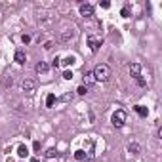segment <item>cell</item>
I'll list each match as a JSON object with an SVG mask.
<instances>
[{"label":"cell","instance_id":"cell-18","mask_svg":"<svg viewBox=\"0 0 162 162\" xmlns=\"http://www.w3.org/2000/svg\"><path fill=\"white\" fill-rule=\"evenodd\" d=\"M21 42H23V44H29V42H31V36H29V34H23V36H21Z\"/></svg>","mask_w":162,"mask_h":162},{"label":"cell","instance_id":"cell-14","mask_svg":"<svg viewBox=\"0 0 162 162\" xmlns=\"http://www.w3.org/2000/svg\"><path fill=\"white\" fill-rule=\"evenodd\" d=\"M74 158H76V160H86V151L78 149V151L74 153Z\"/></svg>","mask_w":162,"mask_h":162},{"label":"cell","instance_id":"cell-10","mask_svg":"<svg viewBox=\"0 0 162 162\" xmlns=\"http://www.w3.org/2000/svg\"><path fill=\"white\" fill-rule=\"evenodd\" d=\"M95 82V78H94V73H86V74H84V86H91V84H94Z\"/></svg>","mask_w":162,"mask_h":162},{"label":"cell","instance_id":"cell-1","mask_svg":"<svg viewBox=\"0 0 162 162\" xmlns=\"http://www.w3.org/2000/svg\"><path fill=\"white\" fill-rule=\"evenodd\" d=\"M91 73H94V78H95V80L107 82L109 76H111V67L107 65V63H99V65H95V69H94Z\"/></svg>","mask_w":162,"mask_h":162},{"label":"cell","instance_id":"cell-23","mask_svg":"<svg viewBox=\"0 0 162 162\" xmlns=\"http://www.w3.org/2000/svg\"><path fill=\"white\" fill-rule=\"evenodd\" d=\"M99 6H101V8H105V10L111 8V4H109V2H99Z\"/></svg>","mask_w":162,"mask_h":162},{"label":"cell","instance_id":"cell-16","mask_svg":"<svg viewBox=\"0 0 162 162\" xmlns=\"http://www.w3.org/2000/svg\"><path fill=\"white\" fill-rule=\"evenodd\" d=\"M88 91H90V88H88V86H84V84H82V86H78V90H76V94H78V95H86Z\"/></svg>","mask_w":162,"mask_h":162},{"label":"cell","instance_id":"cell-4","mask_svg":"<svg viewBox=\"0 0 162 162\" xmlns=\"http://www.w3.org/2000/svg\"><path fill=\"white\" fill-rule=\"evenodd\" d=\"M34 88H36V80L34 78H25L23 82H21V90L23 91H33Z\"/></svg>","mask_w":162,"mask_h":162},{"label":"cell","instance_id":"cell-5","mask_svg":"<svg viewBox=\"0 0 162 162\" xmlns=\"http://www.w3.org/2000/svg\"><path fill=\"white\" fill-rule=\"evenodd\" d=\"M88 46H90V50L95 53L97 50H99V46H101V40H97L95 36H88Z\"/></svg>","mask_w":162,"mask_h":162},{"label":"cell","instance_id":"cell-3","mask_svg":"<svg viewBox=\"0 0 162 162\" xmlns=\"http://www.w3.org/2000/svg\"><path fill=\"white\" fill-rule=\"evenodd\" d=\"M78 10H80V16H82V17H91V16H94V6L88 4V2H86V4L82 2V4L78 6Z\"/></svg>","mask_w":162,"mask_h":162},{"label":"cell","instance_id":"cell-21","mask_svg":"<svg viewBox=\"0 0 162 162\" xmlns=\"http://www.w3.org/2000/svg\"><path fill=\"white\" fill-rule=\"evenodd\" d=\"M120 13H122L124 17H128V16H130V10H128V6H124V8H122V12H120Z\"/></svg>","mask_w":162,"mask_h":162},{"label":"cell","instance_id":"cell-24","mask_svg":"<svg viewBox=\"0 0 162 162\" xmlns=\"http://www.w3.org/2000/svg\"><path fill=\"white\" fill-rule=\"evenodd\" d=\"M71 97H73L71 94H65V95H63V97H61V99H63V101H69V99H71Z\"/></svg>","mask_w":162,"mask_h":162},{"label":"cell","instance_id":"cell-11","mask_svg":"<svg viewBox=\"0 0 162 162\" xmlns=\"http://www.w3.org/2000/svg\"><path fill=\"white\" fill-rule=\"evenodd\" d=\"M34 69H36V73H42V74H44V73H48V69H50V67H48V63L40 61V63H36V67H34Z\"/></svg>","mask_w":162,"mask_h":162},{"label":"cell","instance_id":"cell-22","mask_svg":"<svg viewBox=\"0 0 162 162\" xmlns=\"http://www.w3.org/2000/svg\"><path fill=\"white\" fill-rule=\"evenodd\" d=\"M136 80H137V84H139V86H145V84H147L143 76H139V78H136Z\"/></svg>","mask_w":162,"mask_h":162},{"label":"cell","instance_id":"cell-7","mask_svg":"<svg viewBox=\"0 0 162 162\" xmlns=\"http://www.w3.org/2000/svg\"><path fill=\"white\" fill-rule=\"evenodd\" d=\"M13 59H16V63L23 65V63L27 61V55H25V52H23V50H17V52H16V55H13Z\"/></svg>","mask_w":162,"mask_h":162},{"label":"cell","instance_id":"cell-6","mask_svg":"<svg viewBox=\"0 0 162 162\" xmlns=\"http://www.w3.org/2000/svg\"><path fill=\"white\" fill-rule=\"evenodd\" d=\"M130 74L133 78H139V76H141V65H139V63H132L130 65Z\"/></svg>","mask_w":162,"mask_h":162},{"label":"cell","instance_id":"cell-12","mask_svg":"<svg viewBox=\"0 0 162 162\" xmlns=\"http://www.w3.org/2000/svg\"><path fill=\"white\" fill-rule=\"evenodd\" d=\"M17 154H19L21 158H25L27 154H29V149H27V145H19V147H17Z\"/></svg>","mask_w":162,"mask_h":162},{"label":"cell","instance_id":"cell-8","mask_svg":"<svg viewBox=\"0 0 162 162\" xmlns=\"http://www.w3.org/2000/svg\"><path fill=\"white\" fill-rule=\"evenodd\" d=\"M74 34H76V33H74L73 29H67V31H63V33H61V40H63V42H69V40H73V38H74Z\"/></svg>","mask_w":162,"mask_h":162},{"label":"cell","instance_id":"cell-2","mask_svg":"<svg viewBox=\"0 0 162 162\" xmlns=\"http://www.w3.org/2000/svg\"><path fill=\"white\" fill-rule=\"evenodd\" d=\"M112 124L116 126V128H122V126L126 124V111H122V109H116L115 112H112Z\"/></svg>","mask_w":162,"mask_h":162},{"label":"cell","instance_id":"cell-19","mask_svg":"<svg viewBox=\"0 0 162 162\" xmlns=\"http://www.w3.org/2000/svg\"><path fill=\"white\" fill-rule=\"evenodd\" d=\"M63 78H65V80H71V78H73V73H71V71H65V73H63Z\"/></svg>","mask_w":162,"mask_h":162},{"label":"cell","instance_id":"cell-15","mask_svg":"<svg viewBox=\"0 0 162 162\" xmlns=\"http://www.w3.org/2000/svg\"><path fill=\"white\" fill-rule=\"evenodd\" d=\"M53 103H55V95L50 94V95L46 97V107H53Z\"/></svg>","mask_w":162,"mask_h":162},{"label":"cell","instance_id":"cell-13","mask_svg":"<svg viewBox=\"0 0 162 162\" xmlns=\"http://www.w3.org/2000/svg\"><path fill=\"white\" fill-rule=\"evenodd\" d=\"M136 111H137V115L139 116H147V115H149V111H147V107H143V105H137V107H136Z\"/></svg>","mask_w":162,"mask_h":162},{"label":"cell","instance_id":"cell-9","mask_svg":"<svg viewBox=\"0 0 162 162\" xmlns=\"http://www.w3.org/2000/svg\"><path fill=\"white\" fill-rule=\"evenodd\" d=\"M128 151H130L132 154H139V153H141V145L133 141V143H130V145H128Z\"/></svg>","mask_w":162,"mask_h":162},{"label":"cell","instance_id":"cell-20","mask_svg":"<svg viewBox=\"0 0 162 162\" xmlns=\"http://www.w3.org/2000/svg\"><path fill=\"white\" fill-rule=\"evenodd\" d=\"M55 154H57V151H55V149H50V151L46 153V157H48V158H52V157H55Z\"/></svg>","mask_w":162,"mask_h":162},{"label":"cell","instance_id":"cell-17","mask_svg":"<svg viewBox=\"0 0 162 162\" xmlns=\"http://www.w3.org/2000/svg\"><path fill=\"white\" fill-rule=\"evenodd\" d=\"M73 61H74V57H73V55H69V57H65V59L61 61V65H65V67L67 65H73Z\"/></svg>","mask_w":162,"mask_h":162},{"label":"cell","instance_id":"cell-25","mask_svg":"<svg viewBox=\"0 0 162 162\" xmlns=\"http://www.w3.org/2000/svg\"><path fill=\"white\" fill-rule=\"evenodd\" d=\"M59 61H61L59 57H55V59H53V67H59Z\"/></svg>","mask_w":162,"mask_h":162}]
</instances>
